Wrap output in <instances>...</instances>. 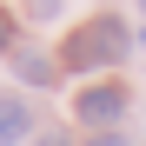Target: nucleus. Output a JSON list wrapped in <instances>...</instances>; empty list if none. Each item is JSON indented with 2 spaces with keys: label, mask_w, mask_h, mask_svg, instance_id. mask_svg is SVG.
I'll use <instances>...</instances> for the list:
<instances>
[{
  "label": "nucleus",
  "mask_w": 146,
  "mask_h": 146,
  "mask_svg": "<svg viewBox=\"0 0 146 146\" xmlns=\"http://www.w3.org/2000/svg\"><path fill=\"white\" fill-rule=\"evenodd\" d=\"M13 73H20L27 86H53V80H60V66L46 60V53H33V46H20V53H13Z\"/></svg>",
  "instance_id": "7ed1b4c3"
},
{
  "label": "nucleus",
  "mask_w": 146,
  "mask_h": 146,
  "mask_svg": "<svg viewBox=\"0 0 146 146\" xmlns=\"http://www.w3.org/2000/svg\"><path fill=\"white\" fill-rule=\"evenodd\" d=\"M33 146H73V139H66V133H40Z\"/></svg>",
  "instance_id": "0eeeda50"
},
{
  "label": "nucleus",
  "mask_w": 146,
  "mask_h": 146,
  "mask_svg": "<svg viewBox=\"0 0 146 146\" xmlns=\"http://www.w3.org/2000/svg\"><path fill=\"white\" fill-rule=\"evenodd\" d=\"M86 146H126V133H100V139H86Z\"/></svg>",
  "instance_id": "423d86ee"
},
{
  "label": "nucleus",
  "mask_w": 146,
  "mask_h": 146,
  "mask_svg": "<svg viewBox=\"0 0 146 146\" xmlns=\"http://www.w3.org/2000/svg\"><path fill=\"white\" fill-rule=\"evenodd\" d=\"M126 53H133V33H126V20H119V13H93L86 27H73V40H66L60 66H73V73H100V66L126 60Z\"/></svg>",
  "instance_id": "f257e3e1"
},
{
  "label": "nucleus",
  "mask_w": 146,
  "mask_h": 146,
  "mask_svg": "<svg viewBox=\"0 0 146 146\" xmlns=\"http://www.w3.org/2000/svg\"><path fill=\"white\" fill-rule=\"evenodd\" d=\"M7 46H13V20L0 13V53H7Z\"/></svg>",
  "instance_id": "39448f33"
},
{
  "label": "nucleus",
  "mask_w": 146,
  "mask_h": 146,
  "mask_svg": "<svg viewBox=\"0 0 146 146\" xmlns=\"http://www.w3.org/2000/svg\"><path fill=\"white\" fill-rule=\"evenodd\" d=\"M139 7H146V0H139Z\"/></svg>",
  "instance_id": "6e6552de"
},
{
  "label": "nucleus",
  "mask_w": 146,
  "mask_h": 146,
  "mask_svg": "<svg viewBox=\"0 0 146 146\" xmlns=\"http://www.w3.org/2000/svg\"><path fill=\"white\" fill-rule=\"evenodd\" d=\"M33 133V113L20 106V100H0V146H13V139H27Z\"/></svg>",
  "instance_id": "20e7f679"
},
{
  "label": "nucleus",
  "mask_w": 146,
  "mask_h": 146,
  "mask_svg": "<svg viewBox=\"0 0 146 146\" xmlns=\"http://www.w3.org/2000/svg\"><path fill=\"white\" fill-rule=\"evenodd\" d=\"M119 113H126V86L119 80H100V86L73 93V119H80V126H113Z\"/></svg>",
  "instance_id": "f03ea898"
}]
</instances>
